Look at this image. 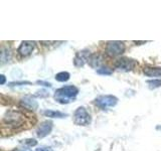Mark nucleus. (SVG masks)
I'll return each mask as SVG.
<instances>
[{"instance_id":"1","label":"nucleus","mask_w":161,"mask_h":151,"mask_svg":"<svg viewBox=\"0 0 161 151\" xmlns=\"http://www.w3.org/2000/svg\"><path fill=\"white\" fill-rule=\"evenodd\" d=\"M2 122L8 128L17 130L20 128H23L25 124V115L19 111H12L9 110L4 114Z\"/></svg>"},{"instance_id":"2","label":"nucleus","mask_w":161,"mask_h":151,"mask_svg":"<svg viewBox=\"0 0 161 151\" xmlns=\"http://www.w3.org/2000/svg\"><path fill=\"white\" fill-rule=\"evenodd\" d=\"M79 94V89L75 86H64L58 89L54 93V99L59 104H69Z\"/></svg>"},{"instance_id":"3","label":"nucleus","mask_w":161,"mask_h":151,"mask_svg":"<svg viewBox=\"0 0 161 151\" xmlns=\"http://www.w3.org/2000/svg\"><path fill=\"white\" fill-rule=\"evenodd\" d=\"M125 49H126V45L123 42L111 40V42H108L107 44H106V53L111 58L121 55L125 53Z\"/></svg>"},{"instance_id":"4","label":"nucleus","mask_w":161,"mask_h":151,"mask_svg":"<svg viewBox=\"0 0 161 151\" xmlns=\"http://www.w3.org/2000/svg\"><path fill=\"white\" fill-rule=\"evenodd\" d=\"M74 122L78 126H87L92 122V117L85 107H79L74 113Z\"/></svg>"},{"instance_id":"5","label":"nucleus","mask_w":161,"mask_h":151,"mask_svg":"<svg viewBox=\"0 0 161 151\" xmlns=\"http://www.w3.org/2000/svg\"><path fill=\"white\" fill-rule=\"evenodd\" d=\"M117 103H118V98L113 95H102L95 99V104L103 110L115 107Z\"/></svg>"},{"instance_id":"6","label":"nucleus","mask_w":161,"mask_h":151,"mask_svg":"<svg viewBox=\"0 0 161 151\" xmlns=\"http://www.w3.org/2000/svg\"><path fill=\"white\" fill-rule=\"evenodd\" d=\"M136 64H137V62H136L135 59H129V58L118 59L114 64L116 69L123 70V72H130V70H132L135 68Z\"/></svg>"},{"instance_id":"7","label":"nucleus","mask_w":161,"mask_h":151,"mask_svg":"<svg viewBox=\"0 0 161 151\" xmlns=\"http://www.w3.org/2000/svg\"><path fill=\"white\" fill-rule=\"evenodd\" d=\"M53 127V123L49 120H45L42 123H40L36 130V136L38 138H44L50 134Z\"/></svg>"},{"instance_id":"8","label":"nucleus","mask_w":161,"mask_h":151,"mask_svg":"<svg viewBox=\"0 0 161 151\" xmlns=\"http://www.w3.org/2000/svg\"><path fill=\"white\" fill-rule=\"evenodd\" d=\"M35 48V42H29V40H25L20 43L19 48L17 49V53L21 55V57L25 58L28 57L29 54H31L33 49Z\"/></svg>"},{"instance_id":"9","label":"nucleus","mask_w":161,"mask_h":151,"mask_svg":"<svg viewBox=\"0 0 161 151\" xmlns=\"http://www.w3.org/2000/svg\"><path fill=\"white\" fill-rule=\"evenodd\" d=\"M91 54L92 53H90V50H87V49H84V50H82V52L77 53V54L75 55V59H74L75 67H77V68L84 67L86 62H88V59L91 57Z\"/></svg>"},{"instance_id":"10","label":"nucleus","mask_w":161,"mask_h":151,"mask_svg":"<svg viewBox=\"0 0 161 151\" xmlns=\"http://www.w3.org/2000/svg\"><path fill=\"white\" fill-rule=\"evenodd\" d=\"M20 106L27 110H36L38 108L37 102L29 96H26L20 100Z\"/></svg>"},{"instance_id":"11","label":"nucleus","mask_w":161,"mask_h":151,"mask_svg":"<svg viewBox=\"0 0 161 151\" xmlns=\"http://www.w3.org/2000/svg\"><path fill=\"white\" fill-rule=\"evenodd\" d=\"M88 63L92 68L98 70L102 68L101 65L103 64V57L100 53H92L88 59Z\"/></svg>"},{"instance_id":"12","label":"nucleus","mask_w":161,"mask_h":151,"mask_svg":"<svg viewBox=\"0 0 161 151\" xmlns=\"http://www.w3.org/2000/svg\"><path fill=\"white\" fill-rule=\"evenodd\" d=\"M143 73L147 77H159V76H161V68L152 67V65H145L143 69Z\"/></svg>"},{"instance_id":"13","label":"nucleus","mask_w":161,"mask_h":151,"mask_svg":"<svg viewBox=\"0 0 161 151\" xmlns=\"http://www.w3.org/2000/svg\"><path fill=\"white\" fill-rule=\"evenodd\" d=\"M42 114L45 116V117H48V118H65L67 117V114L59 112V111H54V110H45L42 112Z\"/></svg>"},{"instance_id":"14","label":"nucleus","mask_w":161,"mask_h":151,"mask_svg":"<svg viewBox=\"0 0 161 151\" xmlns=\"http://www.w3.org/2000/svg\"><path fill=\"white\" fill-rule=\"evenodd\" d=\"M12 57V53L9 48H1V64L9 62V59Z\"/></svg>"},{"instance_id":"15","label":"nucleus","mask_w":161,"mask_h":151,"mask_svg":"<svg viewBox=\"0 0 161 151\" xmlns=\"http://www.w3.org/2000/svg\"><path fill=\"white\" fill-rule=\"evenodd\" d=\"M69 78H70V75L68 72H60L55 75V80H57L58 82H62V83L68 82Z\"/></svg>"},{"instance_id":"16","label":"nucleus","mask_w":161,"mask_h":151,"mask_svg":"<svg viewBox=\"0 0 161 151\" xmlns=\"http://www.w3.org/2000/svg\"><path fill=\"white\" fill-rule=\"evenodd\" d=\"M146 83L148 84V87L151 90L157 89L161 87V79H153V80H147Z\"/></svg>"},{"instance_id":"17","label":"nucleus","mask_w":161,"mask_h":151,"mask_svg":"<svg viewBox=\"0 0 161 151\" xmlns=\"http://www.w3.org/2000/svg\"><path fill=\"white\" fill-rule=\"evenodd\" d=\"M97 74L102 75V76H111L113 74V70L108 67H102L97 70Z\"/></svg>"},{"instance_id":"18","label":"nucleus","mask_w":161,"mask_h":151,"mask_svg":"<svg viewBox=\"0 0 161 151\" xmlns=\"http://www.w3.org/2000/svg\"><path fill=\"white\" fill-rule=\"evenodd\" d=\"M49 96V93L47 92V90H40L37 91L36 93L33 95V97H36V98H47Z\"/></svg>"},{"instance_id":"19","label":"nucleus","mask_w":161,"mask_h":151,"mask_svg":"<svg viewBox=\"0 0 161 151\" xmlns=\"http://www.w3.org/2000/svg\"><path fill=\"white\" fill-rule=\"evenodd\" d=\"M24 143L26 144L29 147H32V146H35L37 144V141L35 139H32V138H29V139H25L24 140Z\"/></svg>"},{"instance_id":"20","label":"nucleus","mask_w":161,"mask_h":151,"mask_svg":"<svg viewBox=\"0 0 161 151\" xmlns=\"http://www.w3.org/2000/svg\"><path fill=\"white\" fill-rule=\"evenodd\" d=\"M22 85H31V83L30 82H13L9 84L10 87H13V86H22Z\"/></svg>"},{"instance_id":"21","label":"nucleus","mask_w":161,"mask_h":151,"mask_svg":"<svg viewBox=\"0 0 161 151\" xmlns=\"http://www.w3.org/2000/svg\"><path fill=\"white\" fill-rule=\"evenodd\" d=\"M37 84L45 86V87H48V88L52 87V84H50V83H47V82H43V81H37Z\"/></svg>"},{"instance_id":"22","label":"nucleus","mask_w":161,"mask_h":151,"mask_svg":"<svg viewBox=\"0 0 161 151\" xmlns=\"http://www.w3.org/2000/svg\"><path fill=\"white\" fill-rule=\"evenodd\" d=\"M35 151H53V149L50 147H39Z\"/></svg>"},{"instance_id":"23","label":"nucleus","mask_w":161,"mask_h":151,"mask_svg":"<svg viewBox=\"0 0 161 151\" xmlns=\"http://www.w3.org/2000/svg\"><path fill=\"white\" fill-rule=\"evenodd\" d=\"M5 82H6V78H5V76L4 75H0V84L4 85Z\"/></svg>"},{"instance_id":"24","label":"nucleus","mask_w":161,"mask_h":151,"mask_svg":"<svg viewBox=\"0 0 161 151\" xmlns=\"http://www.w3.org/2000/svg\"><path fill=\"white\" fill-rule=\"evenodd\" d=\"M12 151H32L29 148H17V149H13Z\"/></svg>"},{"instance_id":"25","label":"nucleus","mask_w":161,"mask_h":151,"mask_svg":"<svg viewBox=\"0 0 161 151\" xmlns=\"http://www.w3.org/2000/svg\"><path fill=\"white\" fill-rule=\"evenodd\" d=\"M146 42H134V43L136 44H140V43H145Z\"/></svg>"}]
</instances>
